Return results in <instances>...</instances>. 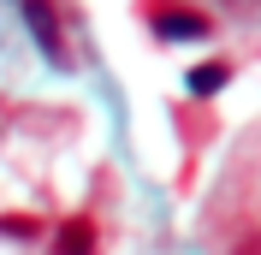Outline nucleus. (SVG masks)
<instances>
[{"instance_id": "obj_1", "label": "nucleus", "mask_w": 261, "mask_h": 255, "mask_svg": "<svg viewBox=\"0 0 261 255\" xmlns=\"http://www.w3.org/2000/svg\"><path fill=\"white\" fill-rule=\"evenodd\" d=\"M148 24H154L161 36H172V42H190V36H208V30H214L208 12H190V6H154Z\"/></svg>"}, {"instance_id": "obj_2", "label": "nucleus", "mask_w": 261, "mask_h": 255, "mask_svg": "<svg viewBox=\"0 0 261 255\" xmlns=\"http://www.w3.org/2000/svg\"><path fill=\"white\" fill-rule=\"evenodd\" d=\"M54 255H95V220H65L60 238H54Z\"/></svg>"}, {"instance_id": "obj_3", "label": "nucleus", "mask_w": 261, "mask_h": 255, "mask_svg": "<svg viewBox=\"0 0 261 255\" xmlns=\"http://www.w3.org/2000/svg\"><path fill=\"white\" fill-rule=\"evenodd\" d=\"M226 78H231V65H220V60L196 65V71H190V95H220V89H226Z\"/></svg>"}, {"instance_id": "obj_4", "label": "nucleus", "mask_w": 261, "mask_h": 255, "mask_svg": "<svg viewBox=\"0 0 261 255\" xmlns=\"http://www.w3.org/2000/svg\"><path fill=\"white\" fill-rule=\"evenodd\" d=\"M24 18H30V24H54V18L42 12V6H24ZM36 36H42V48H48V60H65V48H60V36H54V30H36Z\"/></svg>"}, {"instance_id": "obj_5", "label": "nucleus", "mask_w": 261, "mask_h": 255, "mask_svg": "<svg viewBox=\"0 0 261 255\" xmlns=\"http://www.w3.org/2000/svg\"><path fill=\"white\" fill-rule=\"evenodd\" d=\"M0 232H6V238H36L42 225H36L30 214H6V220H0Z\"/></svg>"}]
</instances>
